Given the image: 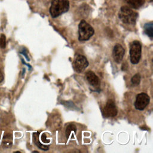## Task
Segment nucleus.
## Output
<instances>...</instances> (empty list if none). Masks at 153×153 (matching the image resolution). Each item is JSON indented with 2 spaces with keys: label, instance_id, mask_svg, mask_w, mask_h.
Instances as JSON below:
<instances>
[{
  "label": "nucleus",
  "instance_id": "obj_1",
  "mask_svg": "<svg viewBox=\"0 0 153 153\" xmlns=\"http://www.w3.org/2000/svg\"><path fill=\"white\" fill-rule=\"evenodd\" d=\"M69 8L68 0H53L50 8V13L52 17L55 18L67 12Z\"/></svg>",
  "mask_w": 153,
  "mask_h": 153
},
{
  "label": "nucleus",
  "instance_id": "obj_2",
  "mask_svg": "<svg viewBox=\"0 0 153 153\" xmlns=\"http://www.w3.org/2000/svg\"><path fill=\"white\" fill-rule=\"evenodd\" d=\"M138 14L128 7L123 6L120 8L119 12V18L126 24L134 25Z\"/></svg>",
  "mask_w": 153,
  "mask_h": 153
},
{
  "label": "nucleus",
  "instance_id": "obj_3",
  "mask_svg": "<svg viewBox=\"0 0 153 153\" xmlns=\"http://www.w3.org/2000/svg\"><path fill=\"white\" fill-rule=\"evenodd\" d=\"M93 28L85 20H82L80 22L78 26L79 40L81 41H87L94 34Z\"/></svg>",
  "mask_w": 153,
  "mask_h": 153
},
{
  "label": "nucleus",
  "instance_id": "obj_4",
  "mask_svg": "<svg viewBox=\"0 0 153 153\" xmlns=\"http://www.w3.org/2000/svg\"><path fill=\"white\" fill-rule=\"evenodd\" d=\"M142 46L138 41H133L130 47V57L132 64H137L141 57Z\"/></svg>",
  "mask_w": 153,
  "mask_h": 153
},
{
  "label": "nucleus",
  "instance_id": "obj_5",
  "mask_svg": "<svg viewBox=\"0 0 153 153\" xmlns=\"http://www.w3.org/2000/svg\"><path fill=\"white\" fill-rule=\"evenodd\" d=\"M88 62L86 57L81 54H79L75 57L73 63L74 69L78 73L83 72L88 66Z\"/></svg>",
  "mask_w": 153,
  "mask_h": 153
},
{
  "label": "nucleus",
  "instance_id": "obj_6",
  "mask_svg": "<svg viewBox=\"0 0 153 153\" xmlns=\"http://www.w3.org/2000/svg\"><path fill=\"white\" fill-rule=\"evenodd\" d=\"M149 96L147 94L145 93H140L138 94L134 102L135 108L139 111L143 110L149 104Z\"/></svg>",
  "mask_w": 153,
  "mask_h": 153
},
{
  "label": "nucleus",
  "instance_id": "obj_7",
  "mask_svg": "<svg viewBox=\"0 0 153 153\" xmlns=\"http://www.w3.org/2000/svg\"><path fill=\"white\" fill-rule=\"evenodd\" d=\"M117 114V109L114 102L108 100L103 110V115L105 117H114Z\"/></svg>",
  "mask_w": 153,
  "mask_h": 153
},
{
  "label": "nucleus",
  "instance_id": "obj_8",
  "mask_svg": "<svg viewBox=\"0 0 153 153\" xmlns=\"http://www.w3.org/2000/svg\"><path fill=\"white\" fill-rule=\"evenodd\" d=\"M125 53V50L123 46L119 44H116L113 49L112 56L114 61L117 63H120L124 57Z\"/></svg>",
  "mask_w": 153,
  "mask_h": 153
},
{
  "label": "nucleus",
  "instance_id": "obj_9",
  "mask_svg": "<svg viewBox=\"0 0 153 153\" xmlns=\"http://www.w3.org/2000/svg\"><path fill=\"white\" fill-rule=\"evenodd\" d=\"M85 78L87 81L88 82V83L94 87H97L99 86L100 80L98 76L96 75V74L93 71H87L85 74Z\"/></svg>",
  "mask_w": 153,
  "mask_h": 153
},
{
  "label": "nucleus",
  "instance_id": "obj_10",
  "mask_svg": "<svg viewBox=\"0 0 153 153\" xmlns=\"http://www.w3.org/2000/svg\"><path fill=\"white\" fill-rule=\"evenodd\" d=\"M39 132L34 133L33 134V140L35 145L44 151H47L49 149V146L47 145H42L39 140Z\"/></svg>",
  "mask_w": 153,
  "mask_h": 153
},
{
  "label": "nucleus",
  "instance_id": "obj_11",
  "mask_svg": "<svg viewBox=\"0 0 153 153\" xmlns=\"http://www.w3.org/2000/svg\"><path fill=\"white\" fill-rule=\"evenodd\" d=\"M128 5L134 8H139L142 6L145 0H124Z\"/></svg>",
  "mask_w": 153,
  "mask_h": 153
},
{
  "label": "nucleus",
  "instance_id": "obj_12",
  "mask_svg": "<svg viewBox=\"0 0 153 153\" xmlns=\"http://www.w3.org/2000/svg\"><path fill=\"white\" fill-rule=\"evenodd\" d=\"M153 25H152V22H150L148 23H146L144 26V31L145 33L148 36H149L151 39L152 38L153 36Z\"/></svg>",
  "mask_w": 153,
  "mask_h": 153
},
{
  "label": "nucleus",
  "instance_id": "obj_13",
  "mask_svg": "<svg viewBox=\"0 0 153 153\" xmlns=\"http://www.w3.org/2000/svg\"><path fill=\"white\" fill-rule=\"evenodd\" d=\"M76 126L73 124H69L66 128V131H65V134H66V136L67 138L69 137V136H70V134H71V132L72 131H74V132H76Z\"/></svg>",
  "mask_w": 153,
  "mask_h": 153
},
{
  "label": "nucleus",
  "instance_id": "obj_14",
  "mask_svg": "<svg viewBox=\"0 0 153 153\" xmlns=\"http://www.w3.org/2000/svg\"><path fill=\"white\" fill-rule=\"evenodd\" d=\"M131 83L134 85H137L139 84L140 81V75L139 74H135L131 79Z\"/></svg>",
  "mask_w": 153,
  "mask_h": 153
},
{
  "label": "nucleus",
  "instance_id": "obj_15",
  "mask_svg": "<svg viewBox=\"0 0 153 153\" xmlns=\"http://www.w3.org/2000/svg\"><path fill=\"white\" fill-rule=\"evenodd\" d=\"M12 136L10 134H8L4 137L3 143L6 146H10L12 145Z\"/></svg>",
  "mask_w": 153,
  "mask_h": 153
},
{
  "label": "nucleus",
  "instance_id": "obj_16",
  "mask_svg": "<svg viewBox=\"0 0 153 153\" xmlns=\"http://www.w3.org/2000/svg\"><path fill=\"white\" fill-rule=\"evenodd\" d=\"M6 45V39L4 34H1L0 36V47L4 48Z\"/></svg>",
  "mask_w": 153,
  "mask_h": 153
},
{
  "label": "nucleus",
  "instance_id": "obj_17",
  "mask_svg": "<svg viewBox=\"0 0 153 153\" xmlns=\"http://www.w3.org/2000/svg\"><path fill=\"white\" fill-rule=\"evenodd\" d=\"M41 140L44 143H49L50 142V140L47 139V136L45 133H43L41 135Z\"/></svg>",
  "mask_w": 153,
  "mask_h": 153
},
{
  "label": "nucleus",
  "instance_id": "obj_18",
  "mask_svg": "<svg viewBox=\"0 0 153 153\" xmlns=\"http://www.w3.org/2000/svg\"><path fill=\"white\" fill-rule=\"evenodd\" d=\"M3 79H4V75L0 69V82H1L3 81Z\"/></svg>",
  "mask_w": 153,
  "mask_h": 153
}]
</instances>
